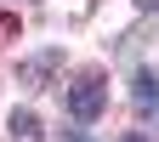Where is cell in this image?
Returning <instances> with one entry per match:
<instances>
[{
	"label": "cell",
	"instance_id": "7a4b0ae2",
	"mask_svg": "<svg viewBox=\"0 0 159 142\" xmlns=\"http://www.w3.org/2000/svg\"><path fill=\"white\" fill-rule=\"evenodd\" d=\"M131 97H136V108H142V114H153V119H159V80H153V74H136Z\"/></svg>",
	"mask_w": 159,
	"mask_h": 142
},
{
	"label": "cell",
	"instance_id": "3957f363",
	"mask_svg": "<svg viewBox=\"0 0 159 142\" xmlns=\"http://www.w3.org/2000/svg\"><path fill=\"white\" fill-rule=\"evenodd\" d=\"M11 136H23V142H34L40 131H34V114H11Z\"/></svg>",
	"mask_w": 159,
	"mask_h": 142
},
{
	"label": "cell",
	"instance_id": "277c9868",
	"mask_svg": "<svg viewBox=\"0 0 159 142\" xmlns=\"http://www.w3.org/2000/svg\"><path fill=\"white\" fill-rule=\"evenodd\" d=\"M63 142H91V136H85V131H68V136H63Z\"/></svg>",
	"mask_w": 159,
	"mask_h": 142
},
{
	"label": "cell",
	"instance_id": "5b68a950",
	"mask_svg": "<svg viewBox=\"0 0 159 142\" xmlns=\"http://www.w3.org/2000/svg\"><path fill=\"white\" fill-rule=\"evenodd\" d=\"M125 142H148V136H142V131H131V136H125Z\"/></svg>",
	"mask_w": 159,
	"mask_h": 142
},
{
	"label": "cell",
	"instance_id": "6da1fadb",
	"mask_svg": "<svg viewBox=\"0 0 159 142\" xmlns=\"http://www.w3.org/2000/svg\"><path fill=\"white\" fill-rule=\"evenodd\" d=\"M102 97H108V85H102L97 74H85V80H80V85L68 91V114L80 119V125H91V119L102 114Z\"/></svg>",
	"mask_w": 159,
	"mask_h": 142
}]
</instances>
